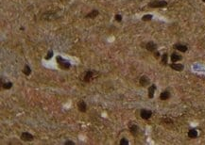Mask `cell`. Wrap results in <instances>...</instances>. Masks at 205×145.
I'll return each mask as SVG.
<instances>
[{"mask_svg": "<svg viewBox=\"0 0 205 145\" xmlns=\"http://www.w3.org/2000/svg\"><path fill=\"white\" fill-rule=\"evenodd\" d=\"M56 60H57V63L59 67L63 70H68V69L71 68V63L69 62L68 60L64 59L63 57L60 56H57L56 57Z\"/></svg>", "mask_w": 205, "mask_h": 145, "instance_id": "obj_1", "label": "cell"}, {"mask_svg": "<svg viewBox=\"0 0 205 145\" xmlns=\"http://www.w3.org/2000/svg\"><path fill=\"white\" fill-rule=\"evenodd\" d=\"M168 3L164 0H154V1H151V2L148 3V8H165L167 7Z\"/></svg>", "mask_w": 205, "mask_h": 145, "instance_id": "obj_2", "label": "cell"}, {"mask_svg": "<svg viewBox=\"0 0 205 145\" xmlns=\"http://www.w3.org/2000/svg\"><path fill=\"white\" fill-rule=\"evenodd\" d=\"M128 130H130L131 134L132 135L133 137H137L138 134H139V131H140L138 125L135 124V123H131V124L128 125Z\"/></svg>", "mask_w": 205, "mask_h": 145, "instance_id": "obj_3", "label": "cell"}, {"mask_svg": "<svg viewBox=\"0 0 205 145\" xmlns=\"http://www.w3.org/2000/svg\"><path fill=\"white\" fill-rule=\"evenodd\" d=\"M140 116H141V118L144 119V120H148V119H150L151 116H152V111L149 109L143 108V109H141V111H140Z\"/></svg>", "mask_w": 205, "mask_h": 145, "instance_id": "obj_4", "label": "cell"}, {"mask_svg": "<svg viewBox=\"0 0 205 145\" xmlns=\"http://www.w3.org/2000/svg\"><path fill=\"white\" fill-rule=\"evenodd\" d=\"M20 138H21V140H22L23 141H32V140H34L33 135H31L30 133H28V132H23Z\"/></svg>", "mask_w": 205, "mask_h": 145, "instance_id": "obj_5", "label": "cell"}, {"mask_svg": "<svg viewBox=\"0 0 205 145\" xmlns=\"http://www.w3.org/2000/svg\"><path fill=\"white\" fill-rule=\"evenodd\" d=\"M146 49L148 50V51H149V52L153 53L154 51H156V50H157V44H156L155 42H154V41H148V42L146 44Z\"/></svg>", "mask_w": 205, "mask_h": 145, "instance_id": "obj_6", "label": "cell"}, {"mask_svg": "<svg viewBox=\"0 0 205 145\" xmlns=\"http://www.w3.org/2000/svg\"><path fill=\"white\" fill-rule=\"evenodd\" d=\"M139 84L142 87H148L150 84V80H149V78L147 75H142L139 79Z\"/></svg>", "mask_w": 205, "mask_h": 145, "instance_id": "obj_7", "label": "cell"}, {"mask_svg": "<svg viewBox=\"0 0 205 145\" xmlns=\"http://www.w3.org/2000/svg\"><path fill=\"white\" fill-rule=\"evenodd\" d=\"M78 109L80 111V112H86L87 111V104L86 102L83 101V100H80V101L78 102Z\"/></svg>", "mask_w": 205, "mask_h": 145, "instance_id": "obj_8", "label": "cell"}, {"mask_svg": "<svg viewBox=\"0 0 205 145\" xmlns=\"http://www.w3.org/2000/svg\"><path fill=\"white\" fill-rule=\"evenodd\" d=\"M169 67L171 69H173L174 71L176 72H181L183 71V69H184V66L181 64V63H171V64H169Z\"/></svg>", "mask_w": 205, "mask_h": 145, "instance_id": "obj_9", "label": "cell"}, {"mask_svg": "<svg viewBox=\"0 0 205 145\" xmlns=\"http://www.w3.org/2000/svg\"><path fill=\"white\" fill-rule=\"evenodd\" d=\"M94 75H95V72L94 71H87L86 73H85V75L84 77H83V81L86 83H89L91 81V80L93 79Z\"/></svg>", "mask_w": 205, "mask_h": 145, "instance_id": "obj_10", "label": "cell"}, {"mask_svg": "<svg viewBox=\"0 0 205 145\" xmlns=\"http://www.w3.org/2000/svg\"><path fill=\"white\" fill-rule=\"evenodd\" d=\"M173 48L176 50H178V51H180V52H186L187 50H188V47H187V45H185V44H175L174 45H173Z\"/></svg>", "mask_w": 205, "mask_h": 145, "instance_id": "obj_11", "label": "cell"}, {"mask_svg": "<svg viewBox=\"0 0 205 145\" xmlns=\"http://www.w3.org/2000/svg\"><path fill=\"white\" fill-rule=\"evenodd\" d=\"M170 59H171V62L175 63L183 59V57H181L180 54H178V53L173 52L172 54H171V56H170Z\"/></svg>", "mask_w": 205, "mask_h": 145, "instance_id": "obj_12", "label": "cell"}, {"mask_svg": "<svg viewBox=\"0 0 205 145\" xmlns=\"http://www.w3.org/2000/svg\"><path fill=\"white\" fill-rule=\"evenodd\" d=\"M99 14V11L97 10H93V11H91L89 13H87L85 15V18L86 19H95L96 16H98Z\"/></svg>", "mask_w": 205, "mask_h": 145, "instance_id": "obj_13", "label": "cell"}, {"mask_svg": "<svg viewBox=\"0 0 205 145\" xmlns=\"http://www.w3.org/2000/svg\"><path fill=\"white\" fill-rule=\"evenodd\" d=\"M42 17H43V19L44 20L51 21V20H53L54 18H56V14L53 13V12H50V11H47V12H45Z\"/></svg>", "mask_w": 205, "mask_h": 145, "instance_id": "obj_14", "label": "cell"}, {"mask_svg": "<svg viewBox=\"0 0 205 145\" xmlns=\"http://www.w3.org/2000/svg\"><path fill=\"white\" fill-rule=\"evenodd\" d=\"M156 89H157V87H156L155 84H152L151 86H149V87H148V98H149V99H152L154 97V93H155Z\"/></svg>", "mask_w": 205, "mask_h": 145, "instance_id": "obj_15", "label": "cell"}, {"mask_svg": "<svg viewBox=\"0 0 205 145\" xmlns=\"http://www.w3.org/2000/svg\"><path fill=\"white\" fill-rule=\"evenodd\" d=\"M169 98H170V92L168 90H164V91H162L161 94H160V99L163 100V101L168 100Z\"/></svg>", "mask_w": 205, "mask_h": 145, "instance_id": "obj_16", "label": "cell"}, {"mask_svg": "<svg viewBox=\"0 0 205 145\" xmlns=\"http://www.w3.org/2000/svg\"><path fill=\"white\" fill-rule=\"evenodd\" d=\"M187 135H188V138H190V139H196L199 134H198L197 129H190Z\"/></svg>", "mask_w": 205, "mask_h": 145, "instance_id": "obj_17", "label": "cell"}, {"mask_svg": "<svg viewBox=\"0 0 205 145\" xmlns=\"http://www.w3.org/2000/svg\"><path fill=\"white\" fill-rule=\"evenodd\" d=\"M22 72H23V74H25V75L28 76V75H30V74H31V68H30L28 65H25V67L23 68Z\"/></svg>", "mask_w": 205, "mask_h": 145, "instance_id": "obj_18", "label": "cell"}, {"mask_svg": "<svg viewBox=\"0 0 205 145\" xmlns=\"http://www.w3.org/2000/svg\"><path fill=\"white\" fill-rule=\"evenodd\" d=\"M167 60H168V55H167V53H164V54L162 55V64L166 65Z\"/></svg>", "mask_w": 205, "mask_h": 145, "instance_id": "obj_19", "label": "cell"}, {"mask_svg": "<svg viewBox=\"0 0 205 145\" xmlns=\"http://www.w3.org/2000/svg\"><path fill=\"white\" fill-rule=\"evenodd\" d=\"M152 18H153V16H152L151 14H146V15H144V16L142 17V21H144V22H148V21H151Z\"/></svg>", "mask_w": 205, "mask_h": 145, "instance_id": "obj_20", "label": "cell"}, {"mask_svg": "<svg viewBox=\"0 0 205 145\" xmlns=\"http://www.w3.org/2000/svg\"><path fill=\"white\" fill-rule=\"evenodd\" d=\"M12 83L11 82H5V83H2V88L3 89H5V90H10L12 88Z\"/></svg>", "mask_w": 205, "mask_h": 145, "instance_id": "obj_21", "label": "cell"}, {"mask_svg": "<svg viewBox=\"0 0 205 145\" xmlns=\"http://www.w3.org/2000/svg\"><path fill=\"white\" fill-rule=\"evenodd\" d=\"M53 56H54V52H53V50H50V51L47 52V55L44 57V58H45L47 60H49L50 58H53Z\"/></svg>", "mask_w": 205, "mask_h": 145, "instance_id": "obj_22", "label": "cell"}, {"mask_svg": "<svg viewBox=\"0 0 205 145\" xmlns=\"http://www.w3.org/2000/svg\"><path fill=\"white\" fill-rule=\"evenodd\" d=\"M162 122L164 123H168V124H172L173 123V121L169 118H164V119H162Z\"/></svg>", "mask_w": 205, "mask_h": 145, "instance_id": "obj_23", "label": "cell"}, {"mask_svg": "<svg viewBox=\"0 0 205 145\" xmlns=\"http://www.w3.org/2000/svg\"><path fill=\"white\" fill-rule=\"evenodd\" d=\"M128 140H127V139H125V138H123V139H121V140L119 141V144L120 145H128Z\"/></svg>", "mask_w": 205, "mask_h": 145, "instance_id": "obj_24", "label": "cell"}, {"mask_svg": "<svg viewBox=\"0 0 205 145\" xmlns=\"http://www.w3.org/2000/svg\"><path fill=\"white\" fill-rule=\"evenodd\" d=\"M115 21H116V22L120 23L121 21H122V18H123V17H122V15H120V14H116L115 16Z\"/></svg>", "mask_w": 205, "mask_h": 145, "instance_id": "obj_25", "label": "cell"}, {"mask_svg": "<svg viewBox=\"0 0 205 145\" xmlns=\"http://www.w3.org/2000/svg\"><path fill=\"white\" fill-rule=\"evenodd\" d=\"M153 56H154V58H155L156 59H158V58H160V57H162L161 54H160V52H159V51H157V50L153 52Z\"/></svg>", "mask_w": 205, "mask_h": 145, "instance_id": "obj_26", "label": "cell"}, {"mask_svg": "<svg viewBox=\"0 0 205 145\" xmlns=\"http://www.w3.org/2000/svg\"><path fill=\"white\" fill-rule=\"evenodd\" d=\"M64 144L65 145H75V142L74 141H71V140H67V141L64 142Z\"/></svg>", "mask_w": 205, "mask_h": 145, "instance_id": "obj_27", "label": "cell"}, {"mask_svg": "<svg viewBox=\"0 0 205 145\" xmlns=\"http://www.w3.org/2000/svg\"><path fill=\"white\" fill-rule=\"evenodd\" d=\"M201 1H203V2H204V3H205V0H201Z\"/></svg>", "mask_w": 205, "mask_h": 145, "instance_id": "obj_28", "label": "cell"}]
</instances>
